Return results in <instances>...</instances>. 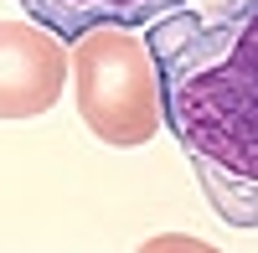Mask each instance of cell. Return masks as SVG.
<instances>
[{
    "mask_svg": "<svg viewBox=\"0 0 258 253\" xmlns=\"http://www.w3.org/2000/svg\"><path fill=\"white\" fill-rule=\"evenodd\" d=\"M145 47L160 78V124L186 150L227 227H258V0L165 11Z\"/></svg>",
    "mask_w": 258,
    "mask_h": 253,
    "instance_id": "1",
    "label": "cell"
},
{
    "mask_svg": "<svg viewBox=\"0 0 258 253\" xmlns=\"http://www.w3.org/2000/svg\"><path fill=\"white\" fill-rule=\"evenodd\" d=\"M36 26L57 31L62 41H73L88 26H150L155 16L191 6V0H16Z\"/></svg>",
    "mask_w": 258,
    "mask_h": 253,
    "instance_id": "4",
    "label": "cell"
},
{
    "mask_svg": "<svg viewBox=\"0 0 258 253\" xmlns=\"http://www.w3.org/2000/svg\"><path fill=\"white\" fill-rule=\"evenodd\" d=\"M73 88H78V119L114 145L135 150L160 135V78L145 36L135 26H88L73 36Z\"/></svg>",
    "mask_w": 258,
    "mask_h": 253,
    "instance_id": "2",
    "label": "cell"
},
{
    "mask_svg": "<svg viewBox=\"0 0 258 253\" xmlns=\"http://www.w3.org/2000/svg\"><path fill=\"white\" fill-rule=\"evenodd\" d=\"M68 47L36 21H0V119H36L62 98Z\"/></svg>",
    "mask_w": 258,
    "mask_h": 253,
    "instance_id": "3",
    "label": "cell"
}]
</instances>
